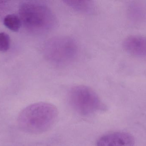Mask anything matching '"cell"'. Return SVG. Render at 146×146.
Returning <instances> with one entry per match:
<instances>
[{
    "mask_svg": "<svg viewBox=\"0 0 146 146\" xmlns=\"http://www.w3.org/2000/svg\"><path fill=\"white\" fill-rule=\"evenodd\" d=\"M56 106L49 103H35L23 109L18 117V126L25 133L37 135L48 131L58 119Z\"/></svg>",
    "mask_w": 146,
    "mask_h": 146,
    "instance_id": "obj_1",
    "label": "cell"
},
{
    "mask_svg": "<svg viewBox=\"0 0 146 146\" xmlns=\"http://www.w3.org/2000/svg\"><path fill=\"white\" fill-rule=\"evenodd\" d=\"M20 18L26 28L34 33L48 32L54 26L55 17L45 4L36 2H27L21 5Z\"/></svg>",
    "mask_w": 146,
    "mask_h": 146,
    "instance_id": "obj_2",
    "label": "cell"
},
{
    "mask_svg": "<svg viewBox=\"0 0 146 146\" xmlns=\"http://www.w3.org/2000/svg\"><path fill=\"white\" fill-rule=\"evenodd\" d=\"M68 98L72 109L82 116H89L105 109L97 93L86 86L73 87L68 92Z\"/></svg>",
    "mask_w": 146,
    "mask_h": 146,
    "instance_id": "obj_3",
    "label": "cell"
},
{
    "mask_svg": "<svg viewBox=\"0 0 146 146\" xmlns=\"http://www.w3.org/2000/svg\"><path fill=\"white\" fill-rule=\"evenodd\" d=\"M77 51L76 43L68 37L51 39L44 46V55L46 59L57 65H64L72 61Z\"/></svg>",
    "mask_w": 146,
    "mask_h": 146,
    "instance_id": "obj_4",
    "label": "cell"
},
{
    "mask_svg": "<svg viewBox=\"0 0 146 146\" xmlns=\"http://www.w3.org/2000/svg\"><path fill=\"white\" fill-rule=\"evenodd\" d=\"M133 136L127 133L115 132L106 134L100 137L96 146H135Z\"/></svg>",
    "mask_w": 146,
    "mask_h": 146,
    "instance_id": "obj_5",
    "label": "cell"
},
{
    "mask_svg": "<svg viewBox=\"0 0 146 146\" xmlns=\"http://www.w3.org/2000/svg\"><path fill=\"white\" fill-rule=\"evenodd\" d=\"M123 47L127 52L135 56L146 57V37L131 36L125 39Z\"/></svg>",
    "mask_w": 146,
    "mask_h": 146,
    "instance_id": "obj_6",
    "label": "cell"
},
{
    "mask_svg": "<svg viewBox=\"0 0 146 146\" xmlns=\"http://www.w3.org/2000/svg\"><path fill=\"white\" fill-rule=\"evenodd\" d=\"M4 25L13 32L19 31L22 25L21 20L18 15L9 14L6 15L3 19Z\"/></svg>",
    "mask_w": 146,
    "mask_h": 146,
    "instance_id": "obj_7",
    "label": "cell"
},
{
    "mask_svg": "<svg viewBox=\"0 0 146 146\" xmlns=\"http://www.w3.org/2000/svg\"><path fill=\"white\" fill-rule=\"evenodd\" d=\"M65 2L68 6L80 12L87 13L92 8V4L90 1H66Z\"/></svg>",
    "mask_w": 146,
    "mask_h": 146,
    "instance_id": "obj_8",
    "label": "cell"
},
{
    "mask_svg": "<svg viewBox=\"0 0 146 146\" xmlns=\"http://www.w3.org/2000/svg\"><path fill=\"white\" fill-rule=\"evenodd\" d=\"M10 39L9 36L5 32H0V51L6 52L10 48Z\"/></svg>",
    "mask_w": 146,
    "mask_h": 146,
    "instance_id": "obj_9",
    "label": "cell"
},
{
    "mask_svg": "<svg viewBox=\"0 0 146 146\" xmlns=\"http://www.w3.org/2000/svg\"><path fill=\"white\" fill-rule=\"evenodd\" d=\"M7 3V1H0V9L5 6Z\"/></svg>",
    "mask_w": 146,
    "mask_h": 146,
    "instance_id": "obj_10",
    "label": "cell"
}]
</instances>
